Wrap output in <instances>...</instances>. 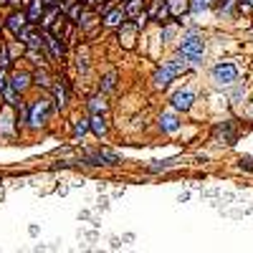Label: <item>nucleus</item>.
Instances as JSON below:
<instances>
[{
	"label": "nucleus",
	"mask_w": 253,
	"mask_h": 253,
	"mask_svg": "<svg viewBox=\"0 0 253 253\" xmlns=\"http://www.w3.org/2000/svg\"><path fill=\"white\" fill-rule=\"evenodd\" d=\"M210 3H213V0H190V10H193V13H203V10L210 8Z\"/></svg>",
	"instance_id": "nucleus-25"
},
{
	"label": "nucleus",
	"mask_w": 253,
	"mask_h": 253,
	"mask_svg": "<svg viewBox=\"0 0 253 253\" xmlns=\"http://www.w3.org/2000/svg\"><path fill=\"white\" fill-rule=\"evenodd\" d=\"M3 96H5V104H8V107H13V104L18 101V94H15V91H13L10 86H8V89L3 91Z\"/></svg>",
	"instance_id": "nucleus-27"
},
{
	"label": "nucleus",
	"mask_w": 253,
	"mask_h": 253,
	"mask_svg": "<svg viewBox=\"0 0 253 253\" xmlns=\"http://www.w3.org/2000/svg\"><path fill=\"white\" fill-rule=\"evenodd\" d=\"M46 13V5H43V0H31V5H28V13H26V20L31 26H38V20L43 18Z\"/></svg>",
	"instance_id": "nucleus-11"
},
{
	"label": "nucleus",
	"mask_w": 253,
	"mask_h": 253,
	"mask_svg": "<svg viewBox=\"0 0 253 253\" xmlns=\"http://www.w3.org/2000/svg\"><path fill=\"white\" fill-rule=\"evenodd\" d=\"M160 126H162V132H177L180 129V119H177V114H172V112H165L162 117H160Z\"/></svg>",
	"instance_id": "nucleus-14"
},
{
	"label": "nucleus",
	"mask_w": 253,
	"mask_h": 253,
	"mask_svg": "<svg viewBox=\"0 0 253 253\" xmlns=\"http://www.w3.org/2000/svg\"><path fill=\"white\" fill-rule=\"evenodd\" d=\"M46 46H48L53 58H61L66 53V43H63V38H58V36H46Z\"/></svg>",
	"instance_id": "nucleus-13"
},
{
	"label": "nucleus",
	"mask_w": 253,
	"mask_h": 253,
	"mask_svg": "<svg viewBox=\"0 0 253 253\" xmlns=\"http://www.w3.org/2000/svg\"><path fill=\"white\" fill-rule=\"evenodd\" d=\"M124 10L122 8H114V10H107V15H104V26L109 28H117V26H124Z\"/></svg>",
	"instance_id": "nucleus-15"
},
{
	"label": "nucleus",
	"mask_w": 253,
	"mask_h": 253,
	"mask_svg": "<svg viewBox=\"0 0 253 253\" xmlns=\"http://www.w3.org/2000/svg\"><path fill=\"white\" fill-rule=\"evenodd\" d=\"M84 3H86V5H99L101 0H84Z\"/></svg>",
	"instance_id": "nucleus-32"
},
{
	"label": "nucleus",
	"mask_w": 253,
	"mask_h": 253,
	"mask_svg": "<svg viewBox=\"0 0 253 253\" xmlns=\"http://www.w3.org/2000/svg\"><path fill=\"white\" fill-rule=\"evenodd\" d=\"M8 3H10V5H18V3H20V0H8Z\"/></svg>",
	"instance_id": "nucleus-33"
},
{
	"label": "nucleus",
	"mask_w": 253,
	"mask_h": 253,
	"mask_svg": "<svg viewBox=\"0 0 253 253\" xmlns=\"http://www.w3.org/2000/svg\"><path fill=\"white\" fill-rule=\"evenodd\" d=\"M241 5V0H218V15H225L230 18L236 13V8Z\"/></svg>",
	"instance_id": "nucleus-17"
},
{
	"label": "nucleus",
	"mask_w": 253,
	"mask_h": 253,
	"mask_svg": "<svg viewBox=\"0 0 253 253\" xmlns=\"http://www.w3.org/2000/svg\"><path fill=\"white\" fill-rule=\"evenodd\" d=\"M238 167H241V170H246V172H253V157H241L238 160Z\"/></svg>",
	"instance_id": "nucleus-26"
},
{
	"label": "nucleus",
	"mask_w": 253,
	"mask_h": 253,
	"mask_svg": "<svg viewBox=\"0 0 253 253\" xmlns=\"http://www.w3.org/2000/svg\"><path fill=\"white\" fill-rule=\"evenodd\" d=\"M13 112L10 107H5L3 112H0V139H10L15 137V124H13Z\"/></svg>",
	"instance_id": "nucleus-7"
},
{
	"label": "nucleus",
	"mask_w": 253,
	"mask_h": 253,
	"mask_svg": "<svg viewBox=\"0 0 253 253\" xmlns=\"http://www.w3.org/2000/svg\"><path fill=\"white\" fill-rule=\"evenodd\" d=\"M137 23H124L119 28V36H124V46H132V41H134V33H137Z\"/></svg>",
	"instance_id": "nucleus-20"
},
{
	"label": "nucleus",
	"mask_w": 253,
	"mask_h": 253,
	"mask_svg": "<svg viewBox=\"0 0 253 253\" xmlns=\"http://www.w3.org/2000/svg\"><path fill=\"white\" fill-rule=\"evenodd\" d=\"M193 101H195V91L185 89V91H177V94L172 96V107H175V112H190Z\"/></svg>",
	"instance_id": "nucleus-8"
},
{
	"label": "nucleus",
	"mask_w": 253,
	"mask_h": 253,
	"mask_svg": "<svg viewBox=\"0 0 253 253\" xmlns=\"http://www.w3.org/2000/svg\"><path fill=\"white\" fill-rule=\"evenodd\" d=\"M203 53H205V41L198 31H187L180 38V56L182 61L190 63H203Z\"/></svg>",
	"instance_id": "nucleus-1"
},
{
	"label": "nucleus",
	"mask_w": 253,
	"mask_h": 253,
	"mask_svg": "<svg viewBox=\"0 0 253 253\" xmlns=\"http://www.w3.org/2000/svg\"><path fill=\"white\" fill-rule=\"evenodd\" d=\"M18 38L23 41V43H26V46H28L31 51H38V48H43V46H46V38L41 36L38 26H31V23H28V26H26L23 31L18 33Z\"/></svg>",
	"instance_id": "nucleus-6"
},
{
	"label": "nucleus",
	"mask_w": 253,
	"mask_h": 253,
	"mask_svg": "<svg viewBox=\"0 0 253 253\" xmlns=\"http://www.w3.org/2000/svg\"><path fill=\"white\" fill-rule=\"evenodd\" d=\"M31 74H26V71H18V74H13L10 76V84H8V86L15 91V94H20V91H26L28 86H31Z\"/></svg>",
	"instance_id": "nucleus-9"
},
{
	"label": "nucleus",
	"mask_w": 253,
	"mask_h": 253,
	"mask_svg": "<svg viewBox=\"0 0 253 253\" xmlns=\"http://www.w3.org/2000/svg\"><path fill=\"white\" fill-rule=\"evenodd\" d=\"M8 84H10V81H8L5 69H0V91H5V89H8Z\"/></svg>",
	"instance_id": "nucleus-29"
},
{
	"label": "nucleus",
	"mask_w": 253,
	"mask_h": 253,
	"mask_svg": "<svg viewBox=\"0 0 253 253\" xmlns=\"http://www.w3.org/2000/svg\"><path fill=\"white\" fill-rule=\"evenodd\" d=\"M243 13H251L253 10V0H241V5H238Z\"/></svg>",
	"instance_id": "nucleus-31"
},
{
	"label": "nucleus",
	"mask_w": 253,
	"mask_h": 253,
	"mask_svg": "<svg viewBox=\"0 0 253 253\" xmlns=\"http://www.w3.org/2000/svg\"><path fill=\"white\" fill-rule=\"evenodd\" d=\"M185 69H187V66H185V63H182L180 58H172V61H167L165 66H162V69H157V71H155V76H152L155 86H162V89H165L167 84H170V81H172L175 76H180V74H182Z\"/></svg>",
	"instance_id": "nucleus-2"
},
{
	"label": "nucleus",
	"mask_w": 253,
	"mask_h": 253,
	"mask_svg": "<svg viewBox=\"0 0 253 253\" xmlns=\"http://www.w3.org/2000/svg\"><path fill=\"white\" fill-rule=\"evenodd\" d=\"M89 109H91V117H101L104 112H107V101H104V96H91L89 99Z\"/></svg>",
	"instance_id": "nucleus-19"
},
{
	"label": "nucleus",
	"mask_w": 253,
	"mask_h": 253,
	"mask_svg": "<svg viewBox=\"0 0 253 253\" xmlns=\"http://www.w3.org/2000/svg\"><path fill=\"white\" fill-rule=\"evenodd\" d=\"M117 86V71H109L104 76V84H101V91H112Z\"/></svg>",
	"instance_id": "nucleus-24"
},
{
	"label": "nucleus",
	"mask_w": 253,
	"mask_h": 253,
	"mask_svg": "<svg viewBox=\"0 0 253 253\" xmlns=\"http://www.w3.org/2000/svg\"><path fill=\"white\" fill-rule=\"evenodd\" d=\"M33 81L38 84V86H43V89H51V86H53V81H51V76H48L46 71H36V74H33Z\"/></svg>",
	"instance_id": "nucleus-22"
},
{
	"label": "nucleus",
	"mask_w": 253,
	"mask_h": 253,
	"mask_svg": "<svg viewBox=\"0 0 253 253\" xmlns=\"http://www.w3.org/2000/svg\"><path fill=\"white\" fill-rule=\"evenodd\" d=\"M8 48L5 46H0V69H8Z\"/></svg>",
	"instance_id": "nucleus-28"
},
{
	"label": "nucleus",
	"mask_w": 253,
	"mask_h": 253,
	"mask_svg": "<svg viewBox=\"0 0 253 253\" xmlns=\"http://www.w3.org/2000/svg\"><path fill=\"white\" fill-rule=\"evenodd\" d=\"M46 119H48V101H43V99L33 101L28 107V117H26L28 126L31 129H41V126L46 124Z\"/></svg>",
	"instance_id": "nucleus-4"
},
{
	"label": "nucleus",
	"mask_w": 253,
	"mask_h": 253,
	"mask_svg": "<svg viewBox=\"0 0 253 253\" xmlns=\"http://www.w3.org/2000/svg\"><path fill=\"white\" fill-rule=\"evenodd\" d=\"M26 26H28L26 13H18V10H15V13H10V15H8V20H5V28H8L10 33H15V36H18L20 31H23Z\"/></svg>",
	"instance_id": "nucleus-10"
},
{
	"label": "nucleus",
	"mask_w": 253,
	"mask_h": 253,
	"mask_svg": "<svg viewBox=\"0 0 253 253\" xmlns=\"http://www.w3.org/2000/svg\"><path fill=\"white\" fill-rule=\"evenodd\" d=\"M53 96H56V104L58 107H66V101H69V86H66V81L63 79H56V84H53Z\"/></svg>",
	"instance_id": "nucleus-12"
},
{
	"label": "nucleus",
	"mask_w": 253,
	"mask_h": 253,
	"mask_svg": "<svg viewBox=\"0 0 253 253\" xmlns=\"http://www.w3.org/2000/svg\"><path fill=\"white\" fill-rule=\"evenodd\" d=\"M89 132V119H76L74 122V137H84Z\"/></svg>",
	"instance_id": "nucleus-23"
},
{
	"label": "nucleus",
	"mask_w": 253,
	"mask_h": 253,
	"mask_svg": "<svg viewBox=\"0 0 253 253\" xmlns=\"http://www.w3.org/2000/svg\"><path fill=\"white\" fill-rule=\"evenodd\" d=\"M210 79H213L218 86H230V84L238 81V66L230 61H223V63H215L213 71H210Z\"/></svg>",
	"instance_id": "nucleus-3"
},
{
	"label": "nucleus",
	"mask_w": 253,
	"mask_h": 253,
	"mask_svg": "<svg viewBox=\"0 0 253 253\" xmlns=\"http://www.w3.org/2000/svg\"><path fill=\"white\" fill-rule=\"evenodd\" d=\"M172 36H175V28H172V26H165V28H162V41H170Z\"/></svg>",
	"instance_id": "nucleus-30"
},
{
	"label": "nucleus",
	"mask_w": 253,
	"mask_h": 253,
	"mask_svg": "<svg viewBox=\"0 0 253 253\" xmlns=\"http://www.w3.org/2000/svg\"><path fill=\"white\" fill-rule=\"evenodd\" d=\"M165 5H167V10H170V15L177 18V15L190 10V0H165Z\"/></svg>",
	"instance_id": "nucleus-16"
},
{
	"label": "nucleus",
	"mask_w": 253,
	"mask_h": 253,
	"mask_svg": "<svg viewBox=\"0 0 253 253\" xmlns=\"http://www.w3.org/2000/svg\"><path fill=\"white\" fill-rule=\"evenodd\" d=\"M213 139L218 142V144H236V124L230 122V119H225V122H218L215 124V129H213Z\"/></svg>",
	"instance_id": "nucleus-5"
},
{
	"label": "nucleus",
	"mask_w": 253,
	"mask_h": 253,
	"mask_svg": "<svg viewBox=\"0 0 253 253\" xmlns=\"http://www.w3.org/2000/svg\"><path fill=\"white\" fill-rule=\"evenodd\" d=\"M89 129H91L96 137H104L109 126H107V122H104V117H91V119H89Z\"/></svg>",
	"instance_id": "nucleus-18"
},
{
	"label": "nucleus",
	"mask_w": 253,
	"mask_h": 253,
	"mask_svg": "<svg viewBox=\"0 0 253 253\" xmlns=\"http://www.w3.org/2000/svg\"><path fill=\"white\" fill-rule=\"evenodd\" d=\"M124 15H129V18H139L142 15V0H129L126 3V8H124Z\"/></svg>",
	"instance_id": "nucleus-21"
}]
</instances>
